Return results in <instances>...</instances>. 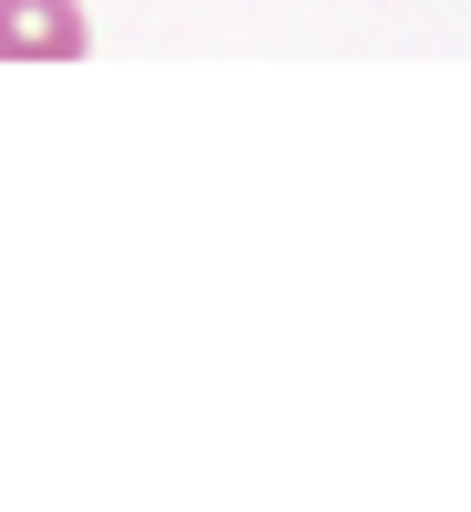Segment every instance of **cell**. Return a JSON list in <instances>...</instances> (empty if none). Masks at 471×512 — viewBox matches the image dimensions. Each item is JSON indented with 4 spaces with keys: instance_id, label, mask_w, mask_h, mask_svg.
Returning a JSON list of instances; mask_svg holds the SVG:
<instances>
[{
    "instance_id": "obj_1",
    "label": "cell",
    "mask_w": 471,
    "mask_h": 512,
    "mask_svg": "<svg viewBox=\"0 0 471 512\" xmlns=\"http://www.w3.org/2000/svg\"><path fill=\"white\" fill-rule=\"evenodd\" d=\"M82 0H0V62H82Z\"/></svg>"
}]
</instances>
